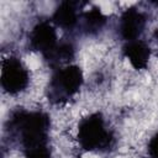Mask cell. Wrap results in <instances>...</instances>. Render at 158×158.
Listing matches in <instances>:
<instances>
[{"label": "cell", "instance_id": "8992f818", "mask_svg": "<svg viewBox=\"0 0 158 158\" xmlns=\"http://www.w3.org/2000/svg\"><path fill=\"white\" fill-rule=\"evenodd\" d=\"M148 25V16L143 10L138 7L131 6L125 9L116 23V32L117 36L121 38L123 43L141 40L142 35L144 33Z\"/></svg>", "mask_w": 158, "mask_h": 158}, {"label": "cell", "instance_id": "6da1fadb", "mask_svg": "<svg viewBox=\"0 0 158 158\" xmlns=\"http://www.w3.org/2000/svg\"><path fill=\"white\" fill-rule=\"evenodd\" d=\"M51 116L40 109L12 110L4 131L22 153L23 158H53L51 143Z\"/></svg>", "mask_w": 158, "mask_h": 158}, {"label": "cell", "instance_id": "3957f363", "mask_svg": "<svg viewBox=\"0 0 158 158\" xmlns=\"http://www.w3.org/2000/svg\"><path fill=\"white\" fill-rule=\"evenodd\" d=\"M85 83L84 70L79 64L72 63L52 69L44 88V95L53 106H64L74 100Z\"/></svg>", "mask_w": 158, "mask_h": 158}, {"label": "cell", "instance_id": "7a4b0ae2", "mask_svg": "<svg viewBox=\"0 0 158 158\" xmlns=\"http://www.w3.org/2000/svg\"><path fill=\"white\" fill-rule=\"evenodd\" d=\"M74 141L81 151L106 153L115 147L116 136L104 114L94 111L79 118L74 132Z\"/></svg>", "mask_w": 158, "mask_h": 158}, {"label": "cell", "instance_id": "9c48e42d", "mask_svg": "<svg viewBox=\"0 0 158 158\" xmlns=\"http://www.w3.org/2000/svg\"><path fill=\"white\" fill-rule=\"evenodd\" d=\"M146 154L148 158H158V130L152 133L147 139Z\"/></svg>", "mask_w": 158, "mask_h": 158}, {"label": "cell", "instance_id": "277c9868", "mask_svg": "<svg viewBox=\"0 0 158 158\" xmlns=\"http://www.w3.org/2000/svg\"><path fill=\"white\" fill-rule=\"evenodd\" d=\"M1 89L9 96L25 94L32 81L31 70L16 54H9L1 60Z\"/></svg>", "mask_w": 158, "mask_h": 158}, {"label": "cell", "instance_id": "52a82bcc", "mask_svg": "<svg viewBox=\"0 0 158 158\" xmlns=\"http://www.w3.org/2000/svg\"><path fill=\"white\" fill-rule=\"evenodd\" d=\"M81 6H84V4L81 2L62 1L56 6L49 20L57 28L62 31L72 32L78 28L79 19L81 15L80 10H83Z\"/></svg>", "mask_w": 158, "mask_h": 158}, {"label": "cell", "instance_id": "5b68a950", "mask_svg": "<svg viewBox=\"0 0 158 158\" xmlns=\"http://www.w3.org/2000/svg\"><path fill=\"white\" fill-rule=\"evenodd\" d=\"M58 28L52 23L49 19L38 20L28 31L27 48L31 52H36L44 59L59 43Z\"/></svg>", "mask_w": 158, "mask_h": 158}, {"label": "cell", "instance_id": "ba28073f", "mask_svg": "<svg viewBox=\"0 0 158 158\" xmlns=\"http://www.w3.org/2000/svg\"><path fill=\"white\" fill-rule=\"evenodd\" d=\"M121 53L122 57L128 62V64L136 70L147 69L152 58L151 46L142 38L123 43Z\"/></svg>", "mask_w": 158, "mask_h": 158}]
</instances>
